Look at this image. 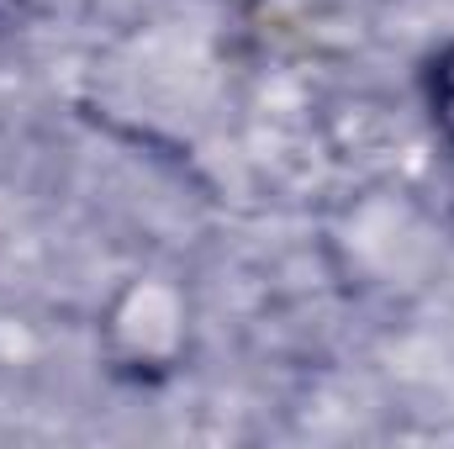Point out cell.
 <instances>
[{"mask_svg":"<svg viewBox=\"0 0 454 449\" xmlns=\"http://www.w3.org/2000/svg\"><path fill=\"white\" fill-rule=\"evenodd\" d=\"M428 112H434L439 138L454 148V43L428 64Z\"/></svg>","mask_w":454,"mask_h":449,"instance_id":"obj_1","label":"cell"}]
</instances>
